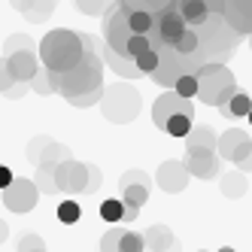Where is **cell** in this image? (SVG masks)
Returning a JSON list of instances; mask_svg holds the SVG:
<instances>
[{"label":"cell","instance_id":"1","mask_svg":"<svg viewBox=\"0 0 252 252\" xmlns=\"http://www.w3.org/2000/svg\"><path fill=\"white\" fill-rule=\"evenodd\" d=\"M82 40H85V55L79 58V64L70 67V70H64V73H58V94L64 100L79 97V94H88V92H94V88H103L100 40L88 37V33H82Z\"/></svg>","mask_w":252,"mask_h":252},{"label":"cell","instance_id":"2","mask_svg":"<svg viewBox=\"0 0 252 252\" xmlns=\"http://www.w3.org/2000/svg\"><path fill=\"white\" fill-rule=\"evenodd\" d=\"M82 55H85V40L76 31L55 28L40 40V64L46 70H55V73H64V70L76 67Z\"/></svg>","mask_w":252,"mask_h":252},{"label":"cell","instance_id":"3","mask_svg":"<svg viewBox=\"0 0 252 252\" xmlns=\"http://www.w3.org/2000/svg\"><path fill=\"white\" fill-rule=\"evenodd\" d=\"M100 113L106 122L113 125H131L137 116H140V106H143V97L140 92L125 79V82H113V85H103V97H100Z\"/></svg>","mask_w":252,"mask_h":252},{"label":"cell","instance_id":"4","mask_svg":"<svg viewBox=\"0 0 252 252\" xmlns=\"http://www.w3.org/2000/svg\"><path fill=\"white\" fill-rule=\"evenodd\" d=\"M194 76H197V97L207 106H225L237 94V79H234V73L219 61H207Z\"/></svg>","mask_w":252,"mask_h":252},{"label":"cell","instance_id":"5","mask_svg":"<svg viewBox=\"0 0 252 252\" xmlns=\"http://www.w3.org/2000/svg\"><path fill=\"white\" fill-rule=\"evenodd\" d=\"M158 55H161L158 70H155V73H149V76H152V82H158L161 88H173L176 79L183 76V73H197V70L207 64V55H204L201 49H197L194 55H183V52H176L173 46H161Z\"/></svg>","mask_w":252,"mask_h":252},{"label":"cell","instance_id":"6","mask_svg":"<svg viewBox=\"0 0 252 252\" xmlns=\"http://www.w3.org/2000/svg\"><path fill=\"white\" fill-rule=\"evenodd\" d=\"M128 15H131V9L122 6V3H116L103 12V43L113 52H119V55H128V40L134 33Z\"/></svg>","mask_w":252,"mask_h":252},{"label":"cell","instance_id":"7","mask_svg":"<svg viewBox=\"0 0 252 252\" xmlns=\"http://www.w3.org/2000/svg\"><path fill=\"white\" fill-rule=\"evenodd\" d=\"M25 155H28V161H31L33 167H43V164L55 167V164H61V161L73 158V155H70V146H64V143H58V140H52L49 134H37V137H31Z\"/></svg>","mask_w":252,"mask_h":252},{"label":"cell","instance_id":"8","mask_svg":"<svg viewBox=\"0 0 252 252\" xmlns=\"http://www.w3.org/2000/svg\"><path fill=\"white\" fill-rule=\"evenodd\" d=\"M0 197H3V207L9 213H31L33 207H37V201H40V189H37L33 179L15 176L12 183L0 191Z\"/></svg>","mask_w":252,"mask_h":252},{"label":"cell","instance_id":"9","mask_svg":"<svg viewBox=\"0 0 252 252\" xmlns=\"http://www.w3.org/2000/svg\"><path fill=\"white\" fill-rule=\"evenodd\" d=\"M173 116H191L194 119V103H191V97H183V94H176L173 88H167V92H161V97H155V103H152L155 128L164 131V125Z\"/></svg>","mask_w":252,"mask_h":252},{"label":"cell","instance_id":"10","mask_svg":"<svg viewBox=\"0 0 252 252\" xmlns=\"http://www.w3.org/2000/svg\"><path fill=\"white\" fill-rule=\"evenodd\" d=\"M55 183L61 194H85L88 191V164L76 158H67L55 164Z\"/></svg>","mask_w":252,"mask_h":252},{"label":"cell","instance_id":"11","mask_svg":"<svg viewBox=\"0 0 252 252\" xmlns=\"http://www.w3.org/2000/svg\"><path fill=\"white\" fill-rule=\"evenodd\" d=\"M149 189H152V179L143 173V170H125L119 176V191H122V201L131 204V207H146L149 201Z\"/></svg>","mask_w":252,"mask_h":252},{"label":"cell","instance_id":"12","mask_svg":"<svg viewBox=\"0 0 252 252\" xmlns=\"http://www.w3.org/2000/svg\"><path fill=\"white\" fill-rule=\"evenodd\" d=\"M189 167H186V161H176V158H167V161H161L158 164V173H155V183L161 191H167V194H179V191H186L189 186Z\"/></svg>","mask_w":252,"mask_h":252},{"label":"cell","instance_id":"13","mask_svg":"<svg viewBox=\"0 0 252 252\" xmlns=\"http://www.w3.org/2000/svg\"><path fill=\"white\" fill-rule=\"evenodd\" d=\"M100 252H146V243H143V234L113 225L100 237Z\"/></svg>","mask_w":252,"mask_h":252},{"label":"cell","instance_id":"14","mask_svg":"<svg viewBox=\"0 0 252 252\" xmlns=\"http://www.w3.org/2000/svg\"><path fill=\"white\" fill-rule=\"evenodd\" d=\"M252 149V137L240 128H231L225 134H219V146H216V152H219L222 161H231V164H237V161L246 158V152Z\"/></svg>","mask_w":252,"mask_h":252},{"label":"cell","instance_id":"15","mask_svg":"<svg viewBox=\"0 0 252 252\" xmlns=\"http://www.w3.org/2000/svg\"><path fill=\"white\" fill-rule=\"evenodd\" d=\"M155 31H158V37H161V43L164 46H173L179 37L186 33V19H183V12H179L176 6H167V9H161V12H155V25H152Z\"/></svg>","mask_w":252,"mask_h":252},{"label":"cell","instance_id":"16","mask_svg":"<svg viewBox=\"0 0 252 252\" xmlns=\"http://www.w3.org/2000/svg\"><path fill=\"white\" fill-rule=\"evenodd\" d=\"M183 161H186L189 173L197 176V179H216V176H219V170H222V158H219V152H216V149L186 152Z\"/></svg>","mask_w":252,"mask_h":252},{"label":"cell","instance_id":"17","mask_svg":"<svg viewBox=\"0 0 252 252\" xmlns=\"http://www.w3.org/2000/svg\"><path fill=\"white\" fill-rule=\"evenodd\" d=\"M6 64H9V73L15 82H31L40 70V55L33 49H22V52L6 55Z\"/></svg>","mask_w":252,"mask_h":252},{"label":"cell","instance_id":"18","mask_svg":"<svg viewBox=\"0 0 252 252\" xmlns=\"http://www.w3.org/2000/svg\"><path fill=\"white\" fill-rule=\"evenodd\" d=\"M143 243L149 252H179V240L167 225H152L143 234Z\"/></svg>","mask_w":252,"mask_h":252},{"label":"cell","instance_id":"19","mask_svg":"<svg viewBox=\"0 0 252 252\" xmlns=\"http://www.w3.org/2000/svg\"><path fill=\"white\" fill-rule=\"evenodd\" d=\"M100 55H103V61L113 67V73H119L122 79H140L143 73H140V67H137V61L134 58H128V55H119V52H113L110 46H100Z\"/></svg>","mask_w":252,"mask_h":252},{"label":"cell","instance_id":"20","mask_svg":"<svg viewBox=\"0 0 252 252\" xmlns=\"http://www.w3.org/2000/svg\"><path fill=\"white\" fill-rule=\"evenodd\" d=\"M183 140H186V152L216 149V146H219V134H216L210 125H191V131H189Z\"/></svg>","mask_w":252,"mask_h":252},{"label":"cell","instance_id":"21","mask_svg":"<svg viewBox=\"0 0 252 252\" xmlns=\"http://www.w3.org/2000/svg\"><path fill=\"white\" fill-rule=\"evenodd\" d=\"M219 189H222L225 197H231V201H240L246 194V189H249V179H246L243 170H231V173L219 176Z\"/></svg>","mask_w":252,"mask_h":252},{"label":"cell","instance_id":"22","mask_svg":"<svg viewBox=\"0 0 252 252\" xmlns=\"http://www.w3.org/2000/svg\"><path fill=\"white\" fill-rule=\"evenodd\" d=\"M176 9L183 12L186 25H201V22H207V15H210V3H207V0H176Z\"/></svg>","mask_w":252,"mask_h":252},{"label":"cell","instance_id":"23","mask_svg":"<svg viewBox=\"0 0 252 252\" xmlns=\"http://www.w3.org/2000/svg\"><path fill=\"white\" fill-rule=\"evenodd\" d=\"M31 88H33V92H40V94H58V73H55V70L40 67L37 76L31 79Z\"/></svg>","mask_w":252,"mask_h":252},{"label":"cell","instance_id":"24","mask_svg":"<svg viewBox=\"0 0 252 252\" xmlns=\"http://www.w3.org/2000/svg\"><path fill=\"white\" fill-rule=\"evenodd\" d=\"M222 110V116L225 119H237V116H249V110H252V97L249 94H243V92H237L225 106H219Z\"/></svg>","mask_w":252,"mask_h":252},{"label":"cell","instance_id":"25","mask_svg":"<svg viewBox=\"0 0 252 252\" xmlns=\"http://www.w3.org/2000/svg\"><path fill=\"white\" fill-rule=\"evenodd\" d=\"M55 3L58 0H31V6L25 9V19L33 22V25H43L52 12H55Z\"/></svg>","mask_w":252,"mask_h":252},{"label":"cell","instance_id":"26","mask_svg":"<svg viewBox=\"0 0 252 252\" xmlns=\"http://www.w3.org/2000/svg\"><path fill=\"white\" fill-rule=\"evenodd\" d=\"M37 189H40V194H49V197H55V194H61L58 191V183H55V167H49V164H43V167H37Z\"/></svg>","mask_w":252,"mask_h":252},{"label":"cell","instance_id":"27","mask_svg":"<svg viewBox=\"0 0 252 252\" xmlns=\"http://www.w3.org/2000/svg\"><path fill=\"white\" fill-rule=\"evenodd\" d=\"M122 216H125V201H122V197H110V201L100 204V219H103V222L119 225Z\"/></svg>","mask_w":252,"mask_h":252},{"label":"cell","instance_id":"28","mask_svg":"<svg viewBox=\"0 0 252 252\" xmlns=\"http://www.w3.org/2000/svg\"><path fill=\"white\" fill-rule=\"evenodd\" d=\"M79 219H82V207L73 201V197H67V201L58 204V222H64V225H76Z\"/></svg>","mask_w":252,"mask_h":252},{"label":"cell","instance_id":"29","mask_svg":"<svg viewBox=\"0 0 252 252\" xmlns=\"http://www.w3.org/2000/svg\"><path fill=\"white\" fill-rule=\"evenodd\" d=\"M128 22H131V31H134V33H149L152 25H155V15L146 12V9H131Z\"/></svg>","mask_w":252,"mask_h":252},{"label":"cell","instance_id":"30","mask_svg":"<svg viewBox=\"0 0 252 252\" xmlns=\"http://www.w3.org/2000/svg\"><path fill=\"white\" fill-rule=\"evenodd\" d=\"M176 52H183V55H194L197 49H201V37H197V31L194 28H186V33L173 43Z\"/></svg>","mask_w":252,"mask_h":252},{"label":"cell","instance_id":"31","mask_svg":"<svg viewBox=\"0 0 252 252\" xmlns=\"http://www.w3.org/2000/svg\"><path fill=\"white\" fill-rule=\"evenodd\" d=\"M134 61H137V67H140V73H143V76H149V73H155V70H158L161 55H158V49H152V46H149L146 52H140Z\"/></svg>","mask_w":252,"mask_h":252},{"label":"cell","instance_id":"32","mask_svg":"<svg viewBox=\"0 0 252 252\" xmlns=\"http://www.w3.org/2000/svg\"><path fill=\"white\" fill-rule=\"evenodd\" d=\"M122 6H128V9H146V12H161V9H167L170 6V0H119Z\"/></svg>","mask_w":252,"mask_h":252},{"label":"cell","instance_id":"33","mask_svg":"<svg viewBox=\"0 0 252 252\" xmlns=\"http://www.w3.org/2000/svg\"><path fill=\"white\" fill-rule=\"evenodd\" d=\"M191 125H194L191 116H173V119L164 125V131H167L170 137H186V134L191 131Z\"/></svg>","mask_w":252,"mask_h":252},{"label":"cell","instance_id":"34","mask_svg":"<svg viewBox=\"0 0 252 252\" xmlns=\"http://www.w3.org/2000/svg\"><path fill=\"white\" fill-rule=\"evenodd\" d=\"M73 6L82 12V15H100L113 6V0H73Z\"/></svg>","mask_w":252,"mask_h":252},{"label":"cell","instance_id":"35","mask_svg":"<svg viewBox=\"0 0 252 252\" xmlns=\"http://www.w3.org/2000/svg\"><path fill=\"white\" fill-rule=\"evenodd\" d=\"M173 92L183 94V97H197V76H194V73H183V76L176 79Z\"/></svg>","mask_w":252,"mask_h":252},{"label":"cell","instance_id":"36","mask_svg":"<svg viewBox=\"0 0 252 252\" xmlns=\"http://www.w3.org/2000/svg\"><path fill=\"white\" fill-rule=\"evenodd\" d=\"M22 49H33V40L28 37V33H12V37H6V43H3V52H6V55H12V52H22Z\"/></svg>","mask_w":252,"mask_h":252},{"label":"cell","instance_id":"37","mask_svg":"<svg viewBox=\"0 0 252 252\" xmlns=\"http://www.w3.org/2000/svg\"><path fill=\"white\" fill-rule=\"evenodd\" d=\"M103 97V88H94V92H88V94H79V97H70L67 103L70 106H79V110H85V106H97Z\"/></svg>","mask_w":252,"mask_h":252},{"label":"cell","instance_id":"38","mask_svg":"<svg viewBox=\"0 0 252 252\" xmlns=\"http://www.w3.org/2000/svg\"><path fill=\"white\" fill-rule=\"evenodd\" d=\"M19 252H46V243H43L40 234H22Z\"/></svg>","mask_w":252,"mask_h":252},{"label":"cell","instance_id":"39","mask_svg":"<svg viewBox=\"0 0 252 252\" xmlns=\"http://www.w3.org/2000/svg\"><path fill=\"white\" fill-rule=\"evenodd\" d=\"M149 49V37L146 33H131V40H128V58H137L140 52H146Z\"/></svg>","mask_w":252,"mask_h":252},{"label":"cell","instance_id":"40","mask_svg":"<svg viewBox=\"0 0 252 252\" xmlns=\"http://www.w3.org/2000/svg\"><path fill=\"white\" fill-rule=\"evenodd\" d=\"M28 88H31V82H12L6 92H3V97H6V100H19V97L28 94Z\"/></svg>","mask_w":252,"mask_h":252},{"label":"cell","instance_id":"41","mask_svg":"<svg viewBox=\"0 0 252 252\" xmlns=\"http://www.w3.org/2000/svg\"><path fill=\"white\" fill-rule=\"evenodd\" d=\"M12 82H15V79H12V73H9V64H6V55H3V58H0V94H3Z\"/></svg>","mask_w":252,"mask_h":252},{"label":"cell","instance_id":"42","mask_svg":"<svg viewBox=\"0 0 252 252\" xmlns=\"http://www.w3.org/2000/svg\"><path fill=\"white\" fill-rule=\"evenodd\" d=\"M100 179H103V173H100L94 164H88V191H85V194H94V191L100 189Z\"/></svg>","mask_w":252,"mask_h":252},{"label":"cell","instance_id":"43","mask_svg":"<svg viewBox=\"0 0 252 252\" xmlns=\"http://www.w3.org/2000/svg\"><path fill=\"white\" fill-rule=\"evenodd\" d=\"M12 179H15V176H12V170H9L6 164H0V191H3V189L12 183Z\"/></svg>","mask_w":252,"mask_h":252},{"label":"cell","instance_id":"44","mask_svg":"<svg viewBox=\"0 0 252 252\" xmlns=\"http://www.w3.org/2000/svg\"><path fill=\"white\" fill-rule=\"evenodd\" d=\"M140 216V207H131V204H125V216H122V222H134Z\"/></svg>","mask_w":252,"mask_h":252},{"label":"cell","instance_id":"45","mask_svg":"<svg viewBox=\"0 0 252 252\" xmlns=\"http://www.w3.org/2000/svg\"><path fill=\"white\" fill-rule=\"evenodd\" d=\"M237 170H243V173H249V170H252V149L246 152V158H243V161H237Z\"/></svg>","mask_w":252,"mask_h":252},{"label":"cell","instance_id":"46","mask_svg":"<svg viewBox=\"0 0 252 252\" xmlns=\"http://www.w3.org/2000/svg\"><path fill=\"white\" fill-rule=\"evenodd\" d=\"M6 237H9V225L0 219V243H6Z\"/></svg>","mask_w":252,"mask_h":252},{"label":"cell","instance_id":"47","mask_svg":"<svg viewBox=\"0 0 252 252\" xmlns=\"http://www.w3.org/2000/svg\"><path fill=\"white\" fill-rule=\"evenodd\" d=\"M219 252H237V249H231V246H222V249H219Z\"/></svg>","mask_w":252,"mask_h":252},{"label":"cell","instance_id":"48","mask_svg":"<svg viewBox=\"0 0 252 252\" xmlns=\"http://www.w3.org/2000/svg\"><path fill=\"white\" fill-rule=\"evenodd\" d=\"M246 119H249V125H252V110H249V116H246Z\"/></svg>","mask_w":252,"mask_h":252},{"label":"cell","instance_id":"49","mask_svg":"<svg viewBox=\"0 0 252 252\" xmlns=\"http://www.w3.org/2000/svg\"><path fill=\"white\" fill-rule=\"evenodd\" d=\"M197 252H207V249H197Z\"/></svg>","mask_w":252,"mask_h":252}]
</instances>
